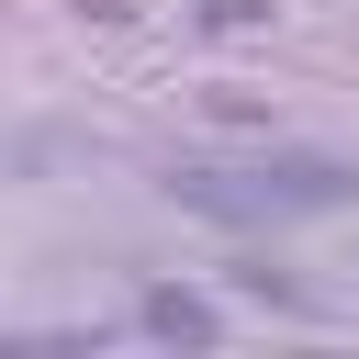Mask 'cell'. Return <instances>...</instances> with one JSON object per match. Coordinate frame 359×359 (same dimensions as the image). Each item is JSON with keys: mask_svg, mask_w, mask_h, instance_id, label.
Wrapping results in <instances>:
<instances>
[{"mask_svg": "<svg viewBox=\"0 0 359 359\" xmlns=\"http://www.w3.org/2000/svg\"><path fill=\"white\" fill-rule=\"evenodd\" d=\"M202 112L213 123H269V101H247V90H202Z\"/></svg>", "mask_w": 359, "mask_h": 359, "instance_id": "cell-5", "label": "cell"}, {"mask_svg": "<svg viewBox=\"0 0 359 359\" xmlns=\"http://www.w3.org/2000/svg\"><path fill=\"white\" fill-rule=\"evenodd\" d=\"M135 325H146L157 348H224V314H213L202 292H180V280H146V292H135Z\"/></svg>", "mask_w": 359, "mask_h": 359, "instance_id": "cell-2", "label": "cell"}, {"mask_svg": "<svg viewBox=\"0 0 359 359\" xmlns=\"http://www.w3.org/2000/svg\"><path fill=\"white\" fill-rule=\"evenodd\" d=\"M168 202L202 213V224H292V213L359 202V168H348V157H258V168L191 157V168H168Z\"/></svg>", "mask_w": 359, "mask_h": 359, "instance_id": "cell-1", "label": "cell"}, {"mask_svg": "<svg viewBox=\"0 0 359 359\" xmlns=\"http://www.w3.org/2000/svg\"><path fill=\"white\" fill-rule=\"evenodd\" d=\"M224 280H236L247 303H280V314H314V292H303V280H292L280 258H258V247H247V258H224Z\"/></svg>", "mask_w": 359, "mask_h": 359, "instance_id": "cell-3", "label": "cell"}, {"mask_svg": "<svg viewBox=\"0 0 359 359\" xmlns=\"http://www.w3.org/2000/svg\"><path fill=\"white\" fill-rule=\"evenodd\" d=\"M269 0H202V34H258Z\"/></svg>", "mask_w": 359, "mask_h": 359, "instance_id": "cell-4", "label": "cell"}]
</instances>
